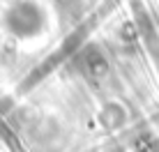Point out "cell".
Returning a JSON list of instances; mask_svg holds the SVG:
<instances>
[{
	"instance_id": "obj_1",
	"label": "cell",
	"mask_w": 159,
	"mask_h": 152,
	"mask_svg": "<svg viewBox=\"0 0 159 152\" xmlns=\"http://www.w3.org/2000/svg\"><path fill=\"white\" fill-rule=\"evenodd\" d=\"M5 25H7L9 32H14V35H19V37L37 35V32L44 28V12L39 9L37 2L23 0V2L14 5V7L7 12Z\"/></svg>"
},
{
	"instance_id": "obj_2",
	"label": "cell",
	"mask_w": 159,
	"mask_h": 152,
	"mask_svg": "<svg viewBox=\"0 0 159 152\" xmlns=\"http://www.w3.org/2000/svg\"><path fill=\"white\" fill-rule=\"evenodd\" d=\"M99 120L106 129L116 132V129L125 127V122H127V111H125V106L118 104V101H108V104H104V108H102Z\"/></svg>"
}]
</instances>
